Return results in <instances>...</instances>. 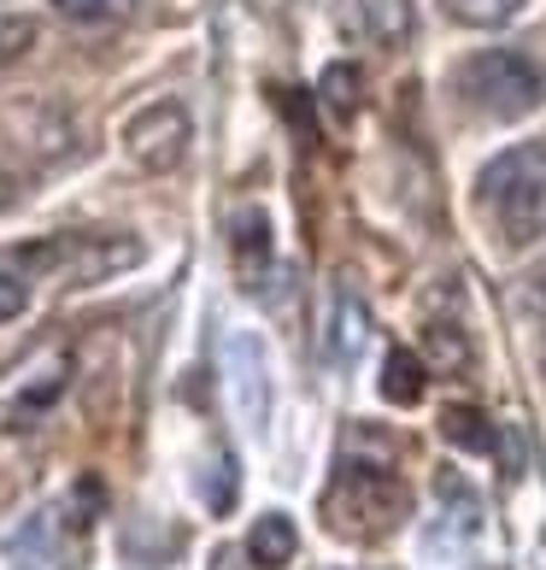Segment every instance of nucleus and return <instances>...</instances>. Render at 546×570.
<instances>
[{"instance_id": "obj_1", "label": "nucleus", "mask_w": 546, "mask_h": 570, "mask_svg": "<svg viewBox=\"0 0 546 570\" xmlns=\"http://www.w3.org/2000/svg\"><path fill=\"white\" fill-rule=\"evenodd\" d=\"M453 95L494 124H517L546 100V71L517 48H482L453 66Z\"/></svg>"}, {"instance_id": "obj_2", "label": "nucleus", "mask_w": 546, "mask_h": 570, "mask_svg": "<svg viewBox=\"0 0 546 570\" xmlns=\"http://www.w3.org/2000/svg\"><path fill=\"white\" fill-rule=\"evenodd\" d=\"M406 482L388 471V464H341V476H335V494H329V512L341 518L347 535H388L400 530L406 518Z\"/></svg>"}, {"instance_id": "obj_3", "label": "nucleus", "mask_w": 546, "mask_h": 570, "mask_svg": "<svg viewBox=\"0 0 546 570\" xmlns=\"http://www.w3.org/2000/svg\"><path fill=\"white\" fill-rule=\"evenodd\" d=\"M18 259L30 271H59L66 283L89 288V283H107L118 271L141 265V242L136 236H53L41 247H24Z\"/></svg>"}, {"instance_id": "obj_4", "label": "nucleus", "mask_w": 546, "mask_h": 570, "mask_svg": "<svg viewBox=\"0 0 546 570\" xmlns=\"http://www.w3.org/2000/svg\"><path fill=\"white\" fill-rule=\"evenodd\" d=\"M188 141H195V118H188L182 100H147V107L123 124V154H130L136 171L165 177L188 159Z\"/></svg>"}, {"instance_id": "obj_5", "label": "nucleus", "mask_w": 546, "mask_h": 570, "mask_svg": "<svg viewBox=\"0 0 546 570\" xmlns=\"http://www.w3.org/2000/svg\"><path fill=\"white\" fill-rule=\"evenodd\" d=\"M224 389L236 406V424L247 435H265L270 424V358L254 330H229L224 335Z\"/></svg>"}, {"instance_id": "obj_6", "label": "nucleus", "mask_w": 546, "mask_h": 570, "mask_svg": "<svg viewBox=\"0 0 546 570\" xmlns=\"http://www.w3.org/2000/svg\"><path fill=\"white\" fill-rule=\"evenodd\" d=\"M0 136H7L18 154H30L36 165H66L77 154V118L59 107V100H12L0 107Z\"/></svg>"}, {"instance_id": "obj_7", "label": "nucleus", "mask_w": 546, "mask_h": 570, "mask_svg": "<svg viewBox=\"0 0 546 570\" xmlns=\"http://www.w3.org/2000/svg\"><path fill=\"white\" fill-rule=\"evenodd\" d=\"M546 177V141H523V147H512V154H499L488 171H482V200L494 206H506V200H517L523 188H535Z\"/></svg>"}, {"instance_id": "obj_8", "label": "nucleus", "mask_w": 546, "mask_h": 570, "mask_svg": "<svg viewBox=\"0 0 546 570\" xmlns=\"http://www.w3.org/2000/svg\"><path fill=\"white\" fill-rule=\"evenodd\" d=\"M370 342V312L353 288H335V306H329V358L335 365H359V353Z\"/></svg>"}, {"instance_id": "obj_9", "label": "nucleus", "mask_w": 546, "mask_h": 570, "mask_svg": "<svg viewBox=\"0 0 546 570\" xmlns=\"http://www.w3.org/2000/svg\"><path fill=\"white\" fill-rule=\"evenodd\" d=\"M229 253H236L247 288H259L265 265H270V218L259 213V206H241V213L229 218Z\"/></svg>"}, {"instance_id": "obj_10", "label": "nucleus", "mask_w": 546, "mask_h": 570, "mask_svg": "<svg viewBox=\"0 0 546 570\" xmlns=\"http://www.w3.org/2000/svg\"><path fill=\"white\" fill-rule=\"evenodd\" d=\"M294 553H300V530H294L288 512H265L247 530V559L259 570H282V564H294Z\"/></svg>"}, {"instance_id": "obj_11", "label": "nucleus", "mask_w": 546, "mask_h": 570, "mask_svg": "<svg viewBox=\"0 0 546 570\" xmlns=\"http://www.w3.org/2000/svg\"><path fill=\"white\" fill-rule=\"evenodd\" d=\"M424 353H429V365L458 371V376H465V371L476 365L470 330H465V324H453V318H429V324H424Z\"/></svg>"}, {"instance_id": "obj_12", "label": "nucleus", "mask_w": 546, "mask_h": 570, "mask_svg": "<svg viewBox=\"0 0 546 570\" xmlns=\"http://www.w3.org/2000/svg\"><path fill=\"white\" fill-rule=\"evenodd\" d=\"M424 389H429L424 358L406 353V347H394V353L383 358V400H388V406H417V400H424Z\"/></svg>"}, {"instance_id": "obj_13", "label": "nucleus", "mask_w": 546, "mask_h": 570, "mask_svg": "<svg viewBox=\"0 0 546 570\" xmlns=\"http://www.w3.org/2000/svg\"><path fill=\"white\" fill-rule=\"evenodd\" d=\"M440 435H447L458 453H499V430L476 406H447L440 412Z\"/></svg>"}, {"instance_id": "obj_14", "label": "nucleus", "mask_w": 546, "mask_h": 570, "mask_svg": "<svg viewBox=\"0 0 546 570\" xmlns=\"http://www.w3.org/2000/svg\"><path fill=\"white\" fill-rule=\"evenodd\" d=\"M499 229H506L512 242H540L546 236V177L535 188H523L517 200L499 206Z\"/></svg>"}, {"instance_id": "obj_15", "label": "nucleus", "mask_w": 546, "mask_h": 570, "mask_svg": "<svg viewBox=\"0 0 546 570\" xmlns=\"http://www.w3.org/2000/svg\"><path fill=\"white\" fill-rule=\"evenodd\" d=\"M523 7H529V0H440V12H447L453 24H470V30H506Z\"/></svg>"}, {"instance_id": "obj_16", "label": "nucleus", "mask_w": 546, "mask_h": 570, "mask_svg": "<svg viewBox=\"0 0 546 570\" xmlns=\"http://www.w3.org/2000/svg\"><path fill=\"white\" fill-rule=\"evenodd\" d=\"M53 12L66 24H123L136 12V0H53Z\"/></svg>"}, {"instance_id": "obj_17", "label": "nucleus", "mask_w": 546, "mask_h": 570, "mask_svg": "<svg viewBox=\"0 0 546 570\" xmlns=\"http://www.w3.org/2000/svg\"><path fill=\"white\" fill-rule=\"evenodd\" d=\"M324 107L341 118V124L359 112V71H353V66H329L324 71Z\"/></svg>"}, {"instance_id": "obj_18", "label": "nucleus", "mask_w": 546, "mask_h": 570, "mask_svg": "<svg viewBox=\"0 0 546 570\" xmlns=\"http://www.w3.org/2000/svg\"><path fill=\"white\" fill-rule=\"evenodd\" d=\"M36 48V18H18V12H0V66L24 59Z\"/></svg>"}, {"instance_id": "obj_19", "label": "nucleus", "mask_w": 546, "mask_h": 570, "mask_svg": "<svg viewBox=\"0 0 546 570\" xmlns=\"http://www.w3.org/2000/svg\"><path fill=\"white\" fill-rule=\"evenodd\" d=\"M7 553H12V564H18V570H41V559H48V518H36L24 535H12Z\"/></svg>"}, {"instance_id": "obj_20", "label": "nucleus", "mask_w": 546, "mask_h": 570, "mask_svg": "<svg viewBox=\"0 0 546 570\" xmlns=\"http://www.w3.org/2000/svg\"><path fill=\"white\" fill-rule=\"evenodd\" d=\"M365 7H370V24H376L383 41H400L411 30V7H406V0H365Z\"/></svg>"}, {"instance_id": "obj_21", "label": "nucleus", "mask_w": 546, "mask_h": 570, "mask_svg": "<svg viewBox=\"0 0 546 570\" xmlns=\"http://www.w3.org/2000/svg\"><path fill=\"white\" fill-rule=\"evenodd\" d=\"M24 306H30V283H24V277H7V271H0V324H12Z\"/></svg>"}, {"instance_id": "obj_22", "label": "nucleus", "mask_w": 546, "mask_h": 570, "mask_svg": "<svg viewBox=\"0 0 546 570\" xmlns=\"http://www.w3.org/2000/svg\"><path fill=\"white\" fill-rule=\"evenodd\" d=\"M529 306H535V318H540V358H546V277L529 283Z\"/></svg>"}, {"instance_id": "obj_23", "label": "nucleus", "mask_w": 546, "mask_h": 570, "mask_svg": "<svg viewBox=\"0 0 546 570\" xmlns=\"http://www.w3.org/2000/svg\"><path fill=\"white\" fill-rule=\"evenodd\" d=\"M18 195H24V188H18V177H12V171H0V213H12Z\"/></svg>"}]
</instances>
